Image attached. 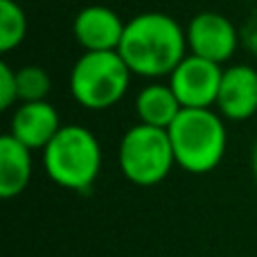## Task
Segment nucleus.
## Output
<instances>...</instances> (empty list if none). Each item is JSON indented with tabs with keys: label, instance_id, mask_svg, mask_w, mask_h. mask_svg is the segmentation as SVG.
<instances>
[{
	"label": "nucleus",
	"instance_id": "f8f14e48",
	"mask_svg": "<svg viewBox=\"0 0 257 257\" xmlns=\"http://www.w3.org/2000/svg\"><path fill=\"white\" fill-rule=\"evenodd\" d=\"M32 154L34 151L18 142L14 136L5 133L0 138V196L5 201L23 194L32 181Z\"/></svg>",
	"mask_w": 257,
	"mask_h": 257
},
{
	"label": "nucleus",
	"instance_id": "9d476101",
	"mask_svg": "<svg viewBox=\"0 0 257 257\" xmlns=\"http://www.w3.org/2000/svg\"><path fill=\"white\" fill-rule=\"evenodd\" d=\"M61 117L54 104L48 99L43 102H21L12 111L9 120V136H14L18 142L30 147L32 151H43L48 142L61 128Z\"/></svg>",
	"mask_w": 257,
	"mask_h": 257
},
{
	"label": "nucleus",
	"instance_id": "6e6552de",
	"mask_svg": "<svg viewBox=\"0 0 257 257\" xmlns=\"http://www.w3.org/2000/svg\"><path fill=\"white\" fill-rule=\"evenodd\" d=\"M126 21L106 5H88L77 12L72 34L84 52H117Z\"/></svg>",
	"mask_w": 257,
	"mask_h": 257
},
{
	"label": "nucleus",
	"instance_id": "ddd939ff",
	"mask_svg": "<svg viewBox=\"0 0 257 257\" xmlns=\"http://www.w3.org/2000/svg\"><path fill=\"white\" fill-rule=\"evenodd\" d=\"M27 14L16 0H0V52L9 54L25 41Z\"/></svg>",
	"mask_w": 257,
	"mask_h": 257
},
{
	"label": "nucleus",
	"instance_id": "20e7f679",
	"mask_svg": "<svg viewBox=\"0 0 257 257\" xmlns=\"http://www.w3.org/2000/svg\"><path fill=\"white\" fill-rule=\"evenodd\" d=\"M133 72L120 52H84L70 70V95L88 111H106L126 95Z\"/></svg>",
	"mask_w": 257,
	"mask_h": 257
},
{
	"label": "nucleus",
	"instance_id": "1a4fd4ad",
	"mask_svg": "<svg viewBox=\"0 0 257 257\" xmlns=\"http://www.w3.org/2000/svg\"><path fill=\"white\" fill-rule=\"evenodd\" d=\"M223 120L246 122L257 113V70L250 63H232L223 68L217 104Z\"/></svg>",
	"mask_w": 257,
	"mask_h": 257
},
{
	"label": "nucleus",
	"instance_id": "7ed1b4c3",
	"mask_svg": "<svg viewBox=\"0 0 257 257\" xmlns=\"http://www.w3.org/2000/svg\"><path fill=\"white\" fill-rule=\"evenodd\" d=\"M41 163L54 185L70 192H86L102 172V145L90 128L63 124L41 151Z\"/></svg>",
	"mask_w": 257,
	"mask_h": 257
},
{
	"label": "nucleus",
	"instance_id": "39448f33",
	"mask_svg": "<svg viewBox=\"0 0 257 257\" xmlns=\"http://www.w3.org/2000/svg\"><path fill=\"white\" fill-rule=\"evenodd\" d=\"M176 165L174 147L167 128L133 124L117 145V167L128 183L138 187H154L169 176Z\"/></svg>",
	"mask_w": 257,
	"mask_h": 257
},
{
	"label": "nucleus",
	"instance_id": "0eeeda50",
	"mask_svg": "<svg viewBox=\"0 0 257 257\" xmlns=\"http://www.w3.org/2000/svg\"><path fill=\"white\" fill-rule=\"evenodd\" d=\"M190 54L226 63L239 48V30L228 16L219 12H199L185 27Z\"/></svg>",
	"mask_w": 257,
	"mask_h": 257
},
{
	"label": "nucleus",
	"instance_id": "423d86ee",
	"mask_svg": "<svg viewBox=\"0 0 257 257\" xmlns=\"http://www.w3.org/2000/svg\"><path fill=\"white\" fill-rule=\"evenodd\" d=\"M223 68L210 59L187 54L167 77L183 108H214Z\"/></svg>",
	"mask_w": 257,
	"mask_h": 257
},
{
	"label": "nucleus",
	"instance_id": "f03ea898",
	"mask_svg": "<svg viewBox=\"0 0 257 257\" xmlns=\"http://www.w3.org/2000/svg\"><path fill=\"white\" fill-rule=\"evenodd\" d=\"M167 133L176 165L187 174L214 172L226 156L228 128L217 108H183Z\"/></svg>",
	"mask_w": 257,
	"mask_h": 257
},
{
	"label": "nucleus",
	"instance_id": "f3484780",
	"mask_svg": "<svg viewBox=\"0 0 257 257\" xmlns=\"http://www.w3.org/2000/svg\"><path fill=\"white\" fill-rule=\"evenodd\" d=\"M250 172H253V178L257 183V140L253 145V151H250Z\"/></svg>",
	"mask_w": 257,
	"mask_h": 257
},
{
	"label": "nucleus",
	"instance_id": "9b49d317",
	"mask_svg": "<svg viewBox=\"0 0 257 257\" xmlns=\"http://www.w3.org/2000/svg\"><path fill=\"white\" fill-rule=\"evenodd\" d=\"M133 111H136L138 122L142 124L169 128L178 117V113L183 111V106L169 81L154 79L138 90L136 99H133Z\"/></svg>",
	"mask_w": 257,
	"mask_h": 257
},
{
	"label": "nucleus",
	"instance_id": "f257e3e1",
	"mask_svg": "<svg viewBox=\"0 0 257 257\" xmlns=\"http://www.w3.org/2000/svg\"><path fill=\"white\" fill-rule=\"evenodd\" d=\"M128 70L154 81L169 77L190 54L185 27L163 12H142L128 18L117 48Z\"/></svg>",
	"mask_w": 257,
	"mask_h": 257
},
{
	"label": "nucleus",
	"instance_id": "4468645a",
	"mask_svg": "<svg viewBox=\"0 0 257 257\" xmlns=\"http://www.w3.org/2000/svg\"><path fill=\"white\" fill-rule=\"evenodd\" d=\"M18 79V104L21 102H43L52 90L50 72L41 66H23L16 70Z\"/></svg>",
	"mask_w": 257,
	"mask_h": 257
},
{
	"label": "nucleus",
	"instance_id": "2eb2a0df",
	"mask_svg": "<svg viewBox=\"0 0 257 257\" xmlns=\"http://www.w3.org/2000/svg\"><path fill=\"white\" fill-rule=\"evenodd\" d=\"M18 106V79L16 70L9 66L7 61L0 63V108L9 111V108Z\"/></svg>",
	"mask_w": 257,
	"mask_h": 257
},
{
	"label": "nucleus",
	"instance_id": "dca6fc26",
	"mask_svg": "<svg viewBox=\"0 0 257 257\" xmlns=\"http://www.w3.org/2000/svg\"><path fill=\"white\" fill-rule=\"evenodd\" d=\"M239 48L257 59V21H248L239 30Z\"/></svg>",
	"mask_w": 257,
	"mask_h": 257
}]
</instances>
